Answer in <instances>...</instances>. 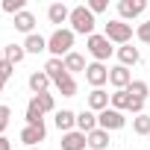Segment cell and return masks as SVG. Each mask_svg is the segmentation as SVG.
<instances>
[{
  "label": "cell",
  "mask_w": 150,
  "mask_h": 150,
  "mask_svg": "<svg viewBox=\"0 0 150 150\" xmlns=\"http://www.w3.org/2000/svg\"><path fill=\"white\" fill-rule=\"evenodd\" d=\"M74 30L71 27H62V30H53L47 35V53L53 59H65L68 53H74Z\"/></svg>",
  "instance_id": "cell-1"
},
{
  "label": "cell",
  "mask_w": 150,
  "mask_h": 150,
  "mask_svg": "<svg viewBox=\"0 0 150 150\" xmlns=\"http://www.w3.org/2000/svg\"><path fill=\"white\" fill-rule=\"evenodd\" d=\"M68 24H71V30H74V35H94V27H97V18H94V12L88 9V6H74L71 9V18H68Z\"/></svg>",
  "instance_id": "cell-2"
},
{
  "label": "cell",
  "mask_w": 150,
  "mask_h": 150,
  "mask_svg": "<svg viewBox=\"0 0 150 150\" xmlns=\"http://www.w3.org/2000/svg\"><path fill=\"white\" fill-rule=\"evenodd\" d=\"M86 50H88V56L94 59V62H109L112 59V53H115V47H112V41L103 35V33H94V35H88L86 38Z\"/></svg>",
  "instance_id": "cell-3"
},
{
  "label": "cell",
  "mask_w": 150,
  "mask_h": 150,
  "mask_svg": "<svg viewBox=\"0 0 150 150\" xmlns=\"http://www.w3.org/2000/svg\"><path fill=\"white\" fill-rule=\"evenodd\" d=\"M103 35H106L112 44H118V47L132 44V24H127V21H121V18H112V21L103 27Z\"/></svg>",
  "instance_id": "cell-4"
},
{
  "label": "cell",
  "mask_w": 150,
  "mask_h": 150,
  "mask_svg": "<svg viewBox=\"0 0 150 150\" xmlns=\"http://www.w3.org/2000/svg\"><path fill=\"white\" fill-rule=\"evenodd\" d=\"M97 127H100V129H106V132H115V129H124V127H127V115L109 106V109H103V112L97 115Z\"/></svg>",
  "instance_id": "cell-5"
},
{
  "label": "cell",
  "mask_w": 150,
  "mask_h": 150,
  "mask_svg": "<svg viewBox=\"0 0 150 150\" xmlns=\"http://www.w3.org/2000/svg\"><path fill=\"white\" fill-rule=\"evenodd\" d=\"M147 12V0H118V18L121 21H135Z\"/></svg>",
  "instance_id": "cell-6"
},
{
  "label": "cell",
  "mask_w": 150,
  "mask_h": 150,
  "mask_svg": "<svg viewBox=\"0 0 150 150\" xmlns=\"http://www.w3.org/2000/svg\"><path fill=\"white\" fill-rule=\"evenodd\" d=\"M86 83H88L91 88H103V86L109 83V65H103V62H88V68H86Z\"/></svg>",
  "instance_id": "cell-7"
},
{
  "label": "cell",
  "mask_w": 150,
  "mask_h": 150,
  "mask_svg": "<svg viewBox=\"0 0 150 150\" xmlns=\"http://www.w3.org/2000/svg\"><path fill=\"white\" fill-rule=\"evenodd\" d=\"M129 83H132V71H129V68H124V65H112V68H109V86H112L115 91L129 88Z\"/></svg>",
  "instance_id": "cell-8"
},
{
  "label": "cell",
  "mask_w": 150,
  "mask_h": 150,
  "mask_svg": "<svg viewBox=\"0 0 150 150\" xmlns=\"http://www.w3.org/2000/svg\"><path fill=\"white\" fill-rule=\"evenodd\" d=\"M44 138H47V127H44V124H35V127L24 124V129H21V141H24L27 147H38Z\"/></svg>",
  "instance_id": "cell-9"
},
{
  "label": "cell",
  "mask_w": 150,
  "mask_h": 150,
  "mask_svg": "<svg viewBox=\"0 0 150 150\" xmlns=\"http://www.w3.org/2000/svg\"><path fill=\"white\" fill-rule=\"evenodd\" d=\"M59 147H62V150H88V138H86V132H80V129H71V132H62Z\"/></svg>",
  "instance_id": "cell-10"
},
{
  "label": "cell",
  "mask_w": 150,
  "mask_h": 150,
  "mask_svg": "<svg viewBox=\"0 0 150 150\" xmlns=\"http://www.w3.org/2000/svg\"><path fill=\"white\" fill-rule=\"evenodd\" d=\"M109 97H112V94H109L106 88H91V91H88V97H86V103H88V109H91V112H97V115H100L103 109H109Z\"/></svg>",
  "instance_id": "cell-11"
},
{
  "label": "cell",
  "mask_w": 150,
  "mask_h": 150,
  "mask_svg": "<svg viewBox=\"0 0 150 150\" xmlns=\"http://www.w3.org/2000/svg\"><path fill=\"white\" fill-rule=\"evenodd\" d=\"M53 124H56L59 132H71V129H77V112H71V109H56Z\"/></svg>",
  "instance_id": "cell-12"
},
{
  "label": "cell",
  "mask_w": 150,
  "mask_h": 150,
  "mask_svg": "<svg viewBox=\"0 0 150 150\" xmlns=\"http://www.w3.org/2000/svg\"><path fill=\"white\" fill-rule=\"evenodd\" d=\"M115 56H118V65H124V68H132V65L141 62V53H138V47H132V44L115 47Z\"/></svg>",
  "instance_id": "cell-13"
},
{
  "label": "cell",
  "mask_w": 150,
  "mask_h": 150,
  "mask_svg": "<svg viewBox=\"0 0 150 150\" xmlns=\"http://www.w3.org/2000/svg\"><path fill=\"white\" fill-rule=\"evenodd\" d=\"M68 18H71V9L65 3H50L47 6V21L56 24V30H62V24H68Z\"/></svg>",
  "instance_id": "cell-14"
},
{
  "label": "cell",
  "mask_w": 150,
  "mask_h": 150,
  "mask_svg": "<svg viewBox=\"0 0 150 150\" xmlns=\"http://www.w3.org/2000/svg\"><path fill=\"white\" fill-rule=\"evenodd\" d=\"M27 86H30L33 94H44V91L53 86V80L47 77L44 71H33V74H30V80H27Z\"/></svg>",
  "instance_id": "cell-15"
},
{
  "label": "cell",
  "mask_w": 150,
  "mask_h": 150,
  "mask_svg": "<svg viewBox=\"0 0 150 150\" xmlns=\"http://www.w3.org/2000/svg\"><path fill=\"white\" fill-rule=\"evenodd\" d=\"M62 62H65V71L71 74V77H74V74H86V68H88L86 56H83V53H77V50H74V53H68Z\"/></svg>",
  "instance_id": "cell-16"
},
{
  "label": "cell",
  "mask_w": 150,
  "mask_h": 150,
  "mask_svg": "<svg viewBox=\"0 0 150 150\" xmlns=\"http://www.w3.org/2000/svg\"><path fill=\"white\" fill-rule=\"evenodd\" d=\"M77 129L80 132H94L97 129V112H91V109H83V112H77Z\"/></svg>",
  "instance_id": "cell-17"
},
{
  "label": "cell",
  "mask_w": 150,
  "mask_h": 150,
  "mask_svg": "<svg viewBox=\"0 0 150 150\" xmlns=\"http://www.w3.org/2000/svg\"><path fill=\"white\" fill-rule=\"evenodd\" d=\"M44 74L53 80V86H56L59 80H65V77H68V71H65V62H62V59H53V56L44 62Z\"/></svg>",
  "instance_id": "cell-18"
},
{
  "label": "cell",
  "mask_w": 150,
  "mask_h": 150,
  "mask_svg": "<svg viewBox=\"0 0 150 150\" xmlns=\"http://www.w3.org/2000/svg\"><path fill=\"white\" fill-rule=\"evenodd\" d=\"M15 30L24 33V35H33V33H35V15H33L30 9H24L21 15H15Z\"/></svg>",
  "instance_id": "cell-19"
},
{
  "label": "cell",
  "mask_w": 150,
  "mask_h": 150,
  "mask_svg": "<svg viewBox=\"0 0 150 150\" xmlns=\"http://www.w3.org/2000/svg\"><path fill=\"white\" fill-rule=\"evenodd\" d=\"M30 103H33V106H38V109H41V115H50V112L56 115V97H53L50 91H44V94H33V97H30Z\"/></svg>",
  "instance_id": "cell-20"
},
{
  "label": "cell",
  "mask_w": 150,
  "mask_h": 150,
  "mask_svg": "<svg viewBox=\"0 0 150 150\" xmlns=\"http://www.w3.org/2000/svg\"><path fill=\"white\" fill-rule=\"evenodd\" d=\"M88 138V150H109V132L106 129H94V132H88L86 135Z\"/></svg>",
  "instance_id": "cell-21"
},
{
  "label": "cell",
  "mask_w": 150,
  "mask_h": 150,
  "mask_svg": "<svg viewBox=\"0 0 150 150\" xmlns=\"http://www.w3.org/2000/svg\"><path fill=\"white\" fill-rule=\"evenodd\" d=\"M24 50H27V53H44V50H47V38L38 35V33H33V35L24 38Z\"/></svg>",
  "instance_id": "cell-22"
},
{
  "label": "cell",
  "mask_w": 150,
  "mask_h": 150,
  "mask_svg": "<svg viewBox=\"0 0 150 150\" xmlns=\"http://www.w3.org/2000/svg\"><path fill=\"white\" fill-rule=\"evenodd\" d=\"M3 59H6V62H12V65H21V62L27 59L24 44H6V47H3Z\"/></svg>",
  "instance_id": "cell-23"
},
{
  "label": "cell",
  "mask_w": 150,
  "mask_h": 150,
  "mask_svg": "<svg viewBox=\"0 0 150 150\" xmlns=\"http://www.w3.org/2000/svg\"><path fill=\"white\" fill-rule=\"evenodd\" d=\"M127 91H129L132 100H144V103H147V97H150V83H144V80H132Z\"/></svg>",
  "instance_id": "cell-24"
},
{
  "label": "cell",
  "mask_w": 150,
  "mask_h": 150,
  "mask_svg": "<svg viewBox=\"0 0 150 150\" xmlns=\"http://www.w3.org/2000/svg\"><path fill=\"white\" fill-rule=\"evenodd\" d=\"M129 103H132V97H129V91H127V88L112 91V97H109V106H112V109H118V112H127V109H129Z\"/></svg>",
  "instance_id": "cell-25"
},
{
  "label": "cell",
  "mask_w": 150,
  "mask_h": 150,
  "mask_svg": "<svg viewBox=\"0 0 150 150\" xmlns=\"http://www.w3.org/2000/svg\"><path fill=\"white\" fill-rule=\"evenodd\" d=\"M56 91H59L62 97H77V91H80V86H77V80H74L71 74H68L65 80H59V83H56Z\"/></svg>",
  "instance_id": "cell-26"
},
{
  "label": "cell",
  "mask_w": 150,
  "mask_h": 150,
  "mask_svg": "<svg viewBox=\"0 0 150 150\" xmlns=\"http://www.w3.org/2000/svg\"><path fill=\"white\" fill-rule=\"evenodd\" d=\"M132 132L135 135H150V115H135L132 118Z\"/></svg>",
  "instance_id": "cell-27"
},
{
  "label": "cell",
  "mask_w": 150,
  "mask_h": 150,
  "mask_svg": "<svg viewBox=\"0 0 150 150\" xmlns=\"http://www.w3.org/2000/svg\"><path fill=\"white\" fill-rule=\"evenodd\" d=\"M0 9L15 18V15H21V12L27 9V0H3V3H0Z\"/></svg>",
  "instance_id": "cell-28"
},
{
  "label": "cell",
  "mask_w": 150,
  "mask_h": 150,
  "mask_svg": "<svg viewBox=\"0 0 150 150\" xmlns=\"http://www.w3.org/2000/svg\"><path fill=\"white\" fill-rule=\"evenodd\" d=\"M24 118H27V124H30V127H35V124H44V115H41V109H38V106H33V103H27V115H24Z\"/></svg>",
  "instance_id": "cell-29"
},
{
  "label": "cell",
  "mask_w": 150,
  "mask_h": 150,
  "mask_svg": "<svg viewBox=\"0 0 150 150\" xmlns=\"http://www.w3.org/2000/svg\"><path fill=\"white\" fill-rule=\"evenodd\" d=\"M135 38H138V41H144V44H150V18H147V21H141V24L135 27Z\"/></svg>",
  "instance_id": "cell-30"
},
{
  "label": "cell",
  "mask_w": 150,
  "mask_h": 150,
  "mask_svg": "<svg viewBox=\"0 0 150 150\" xmlns=\"http://www.w3.org/2000/svg\"><path fill=\"white\" fill-rule=\"evenodd\" d=\"M9 121H12V109L0 103V135H3V132L9 129Z\"/></svg>",
  "instance_id": "cell-31"
},
{
  "label": "cell",
  "mask_w": 150,
  "mask_h": 150,
  "mask_svg": "<svg viewBox=\"0 0 150 150\" xmlns=\"http://www.w3.org/2000/svg\"><path fill=\"white\" fill-rule=\"evenodd\" d=\"M15 74V65L12 62H6V59H0V80L3 83H9V77Z\"/></svg>",
  "instance_id": "cell-32"
},
{
  "label": "cell",
  "mask_w": 150,
  "mask_h": 150,
  "mask_svg": "<svg viewBox=\"0 0 150 150\" xmlns=\"http://www.w3.org/2000/svg\"><path fill=\"white\" fill-rule=\"evenodd\" d=\"M86 6H88V9L94 12V15H103V12L109 9V3H106V0H88V3H86Z\"/></svg>",
  "instance_id": "cell-33"
},
{
  "label": "cell",
  "mask_w": 150,
  "mask_h": 150,
  "mask_svg": "<svg viewBox=\"0 0 150 150\" xmlns=\"http://www.w3.org/2000/svg\"><path fill=\"white\" fill-rule=\"evenodd\" d=\"M0 150H12V141L6 135H0Z\"/></svg>",
  "instance_id": "cell-34"
},
{
  "label": "cell",
  "mask_w": 150,
  "mask_h": 150,
  "mask_svg": "<svg viewBox=\"0 0 150 150\" xmlns=\"http://www.w3.org/2000/svg\"><path fill=\"white\" fill-rule=\"evenodd\" d=\"M3 86H6V83H3V80H0V94H3Z\"/></svg>",
  "instance_id": "cell-35"
},
{
  "label": "cell",
  "mask_w": 150,
  "mask_h": 150,
  "mask_svg": "<svg viewBox=\"0 0 150 150\" xmlns=\"http://www.w3.org/2000/svg\"><path fill=\"white\" fill-rule=\"evenodd\" d=\"M27 150H41V147H27Z\"/></svg>",
  "instance_id": "cell-36"
},
{
  "label": "cell",
  "mask_w": 150,
  "mask_h": 150,
  "mask_svg": "<svg viewBox=\"0 0 150 150\" xmlns=\"http://www.w3.org/2000/svg\"><path fill=\"white\" fill-rule=\"evenodd\" d=\"M0 59H3V50H0Z\"/></svg>",
  "instance_id": "cell-37"
}]
</instances>
